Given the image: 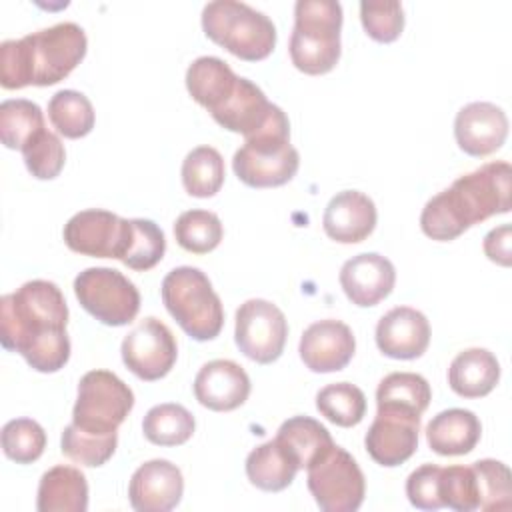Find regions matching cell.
I'll return each instance as SVG.
<instances>
[{
    "label": "cell",
    "instance_id": "ab89813d",
    "mask_svg": "<svg viewBox=\"0 0 512 512\" xmlns=\"http://www.w3.org/2000/svg\"><path fill=\"white\" fill-rule=\"evenodd\" d=\"M438 498L442 506H448L456 512L478 510L480 494L478 482L472 466H446L440 468L438 476Z\"/></svg>",
    "mask_w": 512,
    "mask_h": 512
},
{
    "label": "cell",
    "instance_id": "7402d4cb",
    "mask_svg": "<svg viewBox=\"0 0 512 512\" xmlns=\"http://www.w3.org/2000/svg\"><path fill=\"white\" fill-rule=\"evenodd\" d=\"M278 108L280 106L268 102L266 94L254 82L240 76L234 94L210 116L222 128L250 138L268 124Z\"/></svg>",
    "mask_w": 512,
    "mask_h": 512
},
{
    "label": "cell",
    "instance_id": "7bdbcfd3",
    "mask_svg": "<svg viewBox=\"0 0 512 512\" xmlns=\"http://www.w3.org/2000/svg\"><path fill=\"white\" fill-rule=\"evenodd\" d=\"M438 476L440 466L422 464L406 480V496L418 510H438L442 502L438 498Z\"/></svg>",
    "mask_w": 512,
    "mask_h": 512
},
{
    "label": "cell",
    "instance_id": "74e56055",
    "mask_svg": "<svg viewBox=\"0 0 512 512\" xmlns=\"http://www.w3.org/2000/svg\"><path fill=\"white\" fill-rule=\"evenodd\" d=\"M478 494H480V510H510L512 508V478L510 470L504 462L484 458L472 464Z\"/></svg>",
    "mask_w": 512,
    "mask_h": 512
},
{
    "label": "cell",
    "instance_id": "9c48e42d",
    "mask_svg": "<svg viewBox=\"0 0 512 512\" xmlns=\"http://www.w3.org/2000/svg\"><path fill=\"white\" fill-rule=\"evenodd\" d=\"M80 306L106 326H124L140 310V292L122 272L106 266L86 268L74 278Z\"/></svg>",
    "mask_w": 512,
    "mask_h": 512
},
{
    "label": "cell",
    "instance_id": "484cf974",
    "mask_svg": "<svg viewBox=\"0 0 512 512\" xmlns=\"http://www.w3.org/2000/svg\"><path fill=\"white\" fill-rule=\"evenodd\" d=\"M234 70L216 56H200L186 70L188 94L210 114L218 110L236 90Z\"/></svg>",
    "mask_w": 512,
    "mask_h": 512
},
{
    "label": "cell",
    "instance_id": "9a60e30c",
    "mask_svg": "<svg viewBox=\"0 0 512 512\" xmlns=\"http://www.w3.org/2000/svg\"><path fill=\"white\" fill-rule=\"evenodd\" d=\"M356 350V338L348 324L340 320H318L300 338V358L312 372L328 374L348 366Z\"/></svg>",
    "mask_w": 512,
    "mask_h": 512
},
{
    "label": "cell",
    "instance_id": "f546056e",
    "mask_svg": "<svg viewBox=\"0 0 512 512\" xmlns=\"http://www.w3.org/2000/svg\"><path fill=\"white\" fill-rule=\"evenodd\" d=\"M196 422L190 410L182 404L166 402L152 406L142 422V432L146 440L156 446H180L194 434Z\"/></svg>",
    "mask_w": 512,
    "mask_h": 512
},
{
    "label": "cell",
    "instance_id": "d590c367",
    "mask_svg": "<svg viewBox=\"0 0 512 512\" xmlns=\"http://www.w3.org/2000/svg\"><path fill=\"white\" fill-rule=\"evenodd\" d=\"M116 444H118V432L94 434L78 428L76 424H68L62 432L60 450L72 462L96 468L106 464L112 458V454L116 452Z\"/></svg>",
    "mask_w": 512,
    "mask_h": 512
},
{
    "label": "cell",
    "instance_id": "30bf717a",
    "mask_svg": "<svg viewBox=\"0 0 512 512\" xmlns=\"http://www.w3.org/2000/svg\"><path fill=\"white\" fill-rule=\"evenodd\" d=\"M308 490L324 512H354L366 494L358 462L340 446H332L308 468Z\"/></svg>",
    "mask_w": 512,
    "mask_h": 512
},
{
    "label": "cell",
    "instance_id": "2e32d148",
    "mask_svg": "<svg viewBox=\"0 0 512 512\" xmlns=\"http://www.w3.org/2000/svg\"><path fill=\"white\" fill-rule=\"evenodd\" d=\"M184 478L170 460H148L140 464L128 486L130 506L136 512H168L182 500Z\"/></svg>",
    "mask_w": 512,
    "mask_h": 512
},
{
    "label": "cell",
    "instance_id": "603a6c76",
    "mask_svg": "<svg viewBox=\"0 0 512 512\" xmlns=\"http://www.w3.org/2000/svg\"><path fill=\"white\" fill-rule=\"evenodd\" d=\"M482 424L472 410L450 408L438 412L426 426V440L440 456H462L480 442Z\"/></svg>",
    "mask_w": 512,
    "mask_h": 512
},
{
    "label": "cell",
    "instance_id": "60d3db41",
    "mask_svg": "<svg viewBox=\"0 0 512 512\" xmlns=\"http://www.w3.org/2000/svg\"><path fill=\"white\" fill-rule=\"evenodd\" d=\"M22 156L28 172L34 178L52 180L64 168L66 150L62 140L44 128L22 148Z\"/></svg>",
    "mask_w": 512,
    "mask_h": 512
},
{
    "label": "cell",
    "instance_id": "8fae6325",
    "mask_svg": "<svg viewBox=\"0 0 512 512\" xmlns=\"http://www.w3.org/2000/svg\"><path fill=\"white\" fill-rule=\"evenodd\" d=\"M286 336V316L270 300L250 298L236 310L234 340L246 358L258 364H272L282 356Z\"/></svg>",
    "mask_w": 512,
    "mask_h": 512
},
{
    "label": "cell",
    "instance_id": "8d00e7d4",
    "mask_svg": "<svg viewBox=\"0 0 512 512\" xmlns=\"http://www.w3.org/2000/svg\"><path fill=\"white\" fill-rule=\"evenodd\" d=\"M166 252V238L160 226L146 218H130V238L122 264L132 270H150L154 268Z\"/></svg>",
    "mask_w": 512,
    "mask_h": 512
},
{
    "label": "cell",
    "instance_id": "f1b7e54d",
    "mask_svg": "<svg viewBox=\"0 0 512 512\" xmlns=\"http://www.w3.org/2000/svg\"><path fill=\"white\" fill-rule=\"evenodd\" d=\"M432 400L430 384L416 372H392L376 388V406L394 408L422 416Z\"/></svg>",
    "mask_w": 512,
    "mask_h": 512
},
{
    "label": "cell",
    "instance_id": "8992f818",
    "mask_svg": "<svg viewBox=\"0 0 512 512\" xmlns=\"http://www.w3.org/2000/svg\"><path fill=\"white\" fill-rule=\"evenodd\" d=\"M160 292L166 310L190 338L206 342L220 334L224 308L200 268L178 266L170 270L162 280Z\"/></svg>",
    "mask_w": 512,
    "mask_h": 512
},
{
    "label": "cell",
    "instance_id": "1f68e13d",
    "mask_svg": "<svg viewBox=\"0 0 512 512\" xmlns=\"http://www.w3.org/2000/svg\"><path fill=\"white\" fill-rule=\"evenodd\" d=\"M44 130L40 106L26 98L4 100L0 104V140L10 150H20Z\"/></svg>",
    "mask_w": 512,
    "mask_h": 512
},
{
    "label": "cell",
    "instance_id": "d6986e66",
    "mask_svg": "<svg viewBox=\"0 0 512 512\" xmlns=\"http://www.w3.org/2000/svg\"><path fill=\"white\" fill-rule=\"evenodd\" d=\"M430 344V324L426 316L410 306L388 310L376 324L378 350L394 360L420 358Z\"/></svg>",
    "mask_w": 512,
    "mask_h": 512
},
{
    "label": "cell",
    "instance_id": "6da1fadb",
    "mask_svg": "<svg viewBox=\"0 0 512 512\" xmlns=\"http://www.w3.org/2000/svg\"><path fill=\"white\" fill-rule=\"evenodd\" d=\"M68 306L50 280L24 282L0 300V342L42 374L58 372L70 358Z\"/></svg>",
    "mask_w": 512,
    "mask_h": 512
},
{
    "label": "cell",
    "instance_id": "f35d334b",
    "mask_svg": "<svg viewBox=\"0 0 512 512\" xmlns=\"http://www.w3.org/2000/svg\"><path fill=\"white\" fill-rule=\"evenodd\" d=\"M46 448V432L32 418H14L2 428V450L16 464H32Z\"/></svg>",
    "mask_w": 512,
    "mask_h": 512
},
{
    "label": "cell",
    "instance_id": "ee69618b",
    "mask_svg": "<svg viewBox=\"0 0 512 512\" xmlns=\"http://www.w3.org/2000/svg\"><path fill=\"white\" fill-rule=\"evenodd\" d=\"M510 242H512V230L508 224L492 228L484 238V254L500 266H510L512 262Z\"/></svg>",
    "mask_w": 512,
    "mask_h": 512
},
{
    "label": "cell",
    "instance_id": "d6a6232c",
    "mask_svg": "<svg viewBox=\"0 0 512 512\" xmlns=\"http://www.w3.org/2000/svg\"><path fill=\"white\" fill-rule=\"evenodd\" d=\"M48 118L64 138H82L94 128L92 102L78 90H60L48 102Z\"/></svg>",
    "mask_w": 512,
    "mask_h": 512
},
{
    "label": "cell",
    "instance_id": "44dd1931",
    "mask_svg": "<svg viewBox=\"0 0 512 512\" xmlns=\"http://www.w3.org/2000/svg\"><path fill=\"white\" fill-rule=\"evenodd\" d=\"M376 220L378 212L370 196L360 190H342L330 198L322 226L328 238L340 244H356L374 232Z\"/></svg>",
    "mask_w": 512,
    "mask_h": 512
},
{
    "label": "cell",
    "instance_id": "ffe728a7",
    "mask_svg": "<svg viewBox=\"0 0 512 512\" xmlns=\"http://www.w3.org/2000/svg\"><path fill=\"white\" fill-rule=\"evenodd\" d=\"M196 400L214 412H230L250 396V378L234 360H210L194 378Z\"/></svg>",
    "mask_w": 512,
    "mask_h": 512
},
{
    "label": "cell",
    "instance_id": "7c38bea8",
    "mask_svg": "<svg viewBox=\"0 0 512 512\" xmlns=\"http://www.w3.org/2000/svg\"><path fill=\"white\" fill-rule=\"evenodd\" d=\"M120 352L122 362L134 376L154 382L174 368L178 344L172 330L162 320L148 316L124 336Z\"/></svg>",
    "mask_w": 512,
    "mask_h": 512
},
{
    "label": "cell",
    "instance_id": "3957f363",
    "mask_svg": "<svg viewBox=\"0 0 512 512\" xmlns=\"http://www.w3.org/2000/svg\"><path fill=\"white\" fill-rule=\"evenodd\" d=\"M86 46V34L76 22H58L18 40H4L0 84L6 90L58 84L82 62Z\"/></svg>",
    "mask_w": 512,
    "mask_h": 512
},
{
    "label": "cell",
    "instance_id": "e575fe53",
    "mask_svg": "<svg viewBox=\"0 0 512 512\" xmlns=\"http://www.w3.org/2000/svg\"><path fill=\"white\" fill-rule=\"evenodd\" d=\"M224 236L220 218L210 210H186L174 222L176 242L192 254L212 252Z\"/></svg>",
    "mask_w": 512,
    "mask_h": 512
},
{
    "label": "cell",
    "instance_id": "ac0fdd59",
    "mask_svg": "<svg viewBox=\"0 0 512 512\" xmlns=\"http://www.w3.org/2000/svg\"><path fill=\"white\" fill-rule=\"evenodd\" d=\"M396 284L394 264L376 252H364L346 260L340 268V286L346 298L360 306H376Z\"/></svg>",
    "mask_w": 512,
    "mask_h": 512
},
{
    "label": "cell",
    "instance_id": "cb8c5ba5",
    "mask_svg": "<svg viewBox=\"0 0 512 512\" xmlns=\"http://www.w3.org/2000/svg\"><path fill=\"white\" fill-rule=\"evenodd\" d=\"M500 380V364L486 348H466L454 356L448 368V384L462 398H482Z\"/></svg>",
    "mask_w": 512,
    "mask_h": 512
},
{
    "label": "cell",
    "instance_id": "e0dca14e",
    "mask_svg": "<svg viewBox=\"0 0 512 512\" xmlns=\"http://www.w3.org/2000/svg\"><path fill=\"white\" fill-rule=\"evenodd\" d=\"M454 136L462 152L476 158L488 156L506 142V112L492 102H470L454 118Z\"/></svg>",
    "mask_w": 512,
    "mask_h": 512
},
{
    "label": "cell",
    "instance_id": "b9f144b4",
    "mask_svg": "<svg viewBox=\"0 0 512 512\" xmlns=\"http://www.w3.org/2000/svg\"><path fill=\"white\" fill-rule=\"evenodd\" d=\"M360 20L372 40L394 42L404 30V8L396 0H364Z\"/></svg>",
    "mask_w": 512,
    "mask_h": 512
},
{
    "label": "cell",
    "instance_id": "4fadbf2b",
    "mask_svg": "<svg viewBox=\"0 0 512 512\" xmlns=\"http://www.w3.org/2000/svg\"><path fill=\"white\" fill-rule=\"evenodd\" d=\"M62 234L72 252L94 258L122 260L130 238V220L108 210L90 208L76 212L64 224Z\"/></svg>",
    "mask_w": 512,
    "mask_h": 512
},
{
    "label": "cell",
    "instance_id": "5bb4252c",
    "mask_svg": "<svg viewBox=\"0 0 512 512\" xmlns=\"http://www.w3.org/2000/svg\"><path fill=\"white\" fill-rule=\"evenodd\" d=\"M420 416L394 408H378L364 446L370 458L386 468L404 464L418 448Z\"/></svg>",
    "mask_w": 512,
    "mask_h": 512
},
{
    "label": "cell",
    "instance_id": "ba28073f",
    "mask_svg": "<svg viewBox=\"0 0 512 512\" xmlns=\"http://www.w3.org/2000/svg\"><path fill=\"white\" fill-rule=\"evenodd\" d=\"M134 406V392L108 370H90L78 382L72 424L94 434H114Z\"/></svg>",
    "mask_w": 512,
    "mask_h": 512
},
{
    "label": "cell",
    "instance_id": "5b68a950",
    "mask_svg": "<svg viewBox=\"0 0 512 512\" xmlns=\"http://www.w3.org/2000/svg\"><path fill=\"white\" fill-rule=\"evenodd\" d=\"M340 28V2L298 0L288 46L292 64L310 76L330 72L340 60Z\"/></svg>",
    "mask_w": 512,
    "mask_h": 512
},
{
    "label": "cell",
    "instance_id": "277c9868",
    "mask_svg": "<svg viewBox=\"0 0 512 512\" xmlns=\"http://www.w3.org/2000/svg\"><path fill=\"white\" fill-rule=\"evenodd\" d=\"M298 166L300 156L290 144V122L282 108L254 136L244 138L232 158L234 174L252 188L282 186L296 176Z\"/></svg>",
    "mask_w": 512,
    "mask_h": 512
},
{
    "label": "cell",
    "instance_id": "d4e9b609",
    "mask_svg": "<svg viewBox=\"0 0 512 512\" xmlns=\"http://www.w3.org/2000/svg\"><path fill=\"white\" fill-rule=\"evenodd\" d=\"M38 512H86L88 482L74 466L58 464L46 470L38 484Z\"/></svg>",
    "mask_w": 512,
    "mask_h": 512
},
{
    "label": "cell",
    "instance_id": "4316f807",
    "mask_svg": "<svg viewBox=\"0 0 512 512\" xmlns=\"http://www.w3.org/2000/svg\"><path fill=\"white\" fill-rule=\"evenodd\" d=\"M298 464L274 438L256 446L246 456L248 480L264 492H280L292 484L298 472Z\"/></svg>",
    "mask_w": 512,
    "mask_h": 512
},
{
    "label": "cell",
    "instance_id": "7a4b0ae2",
    "mask_svg": "<svg viewBox=\"0 0 512 512\" xmlns=\"http://www.w3.org/2000/svg\"><path fill=\"white\" fill-rule=\"evenodd\" d=\"M512 168L504 160L488 162L432 196L420 214L422 232L438 242L464 234L470 226L510 210Z\"/></svg>",
    "mask_w": 512,
    "mask_h": 512
},
{
    "label": "cell",
    "instance_id": "83f0119b",
    "mask_svg": "<svg viewBox=\"0 0 512 512\" xmlns=\"http://www.w3.org/2000/svg\"><path fill=\"white\" fill-rule=\"evenodd\" d=\"M276 440L294 458L298 468H308L334 446L326 426L310 416H294L282 422Z\"/></svg>",
    "mask_w": 512,
    "mask_h": 512
},
{
    "label": "cell",
    "instance_id": "52a82bcc",
    "mask_svg": "<svg viewBox=\"0 0 512 512\" xmlns=\"http://www.w3.org/2000/svg\"><path fill=\"white\" fill-rule=\"evenodd\" d=\"M202 30L212 42L248 62L264 60L276 46L274 22L236 0L208 2L202 10Z\"/></svg>",
    "mask_w": 512,
    "mask_h": 512
},
{
    "label": "cell",
    "instance_id": "4dcf8cb0",
    "mask_svg": "<svg viewBox=\"0 0 512 512\" xmlns=\"http://www.w3.org/2000/svg\"><path fill=\"white\" fill-rule=\"evenodd\" d=\"M224 158L212 146L190 150L182 162L184 190L194 198H210L224 184Z\"/></svg>",
    "mask_w": 512,
    "mask_h": 512
},
{
    "label": "cell",
    "instance_id": "836d02e7",
    "mask_svg": "<svg viewBox=\"0 0 512 512\" xmlns=\"http://www.w3.org/2000/svg\"><path fill=\"white\" fill-rule=\"evenodd\" d=\"M316 408L332 424L350 428L362 422L366 414V396L350 382H336L324 386L316 394Z\"/></svg>",
    "mask_w": 512,
    "mask_h": 512
}]
</instances>
